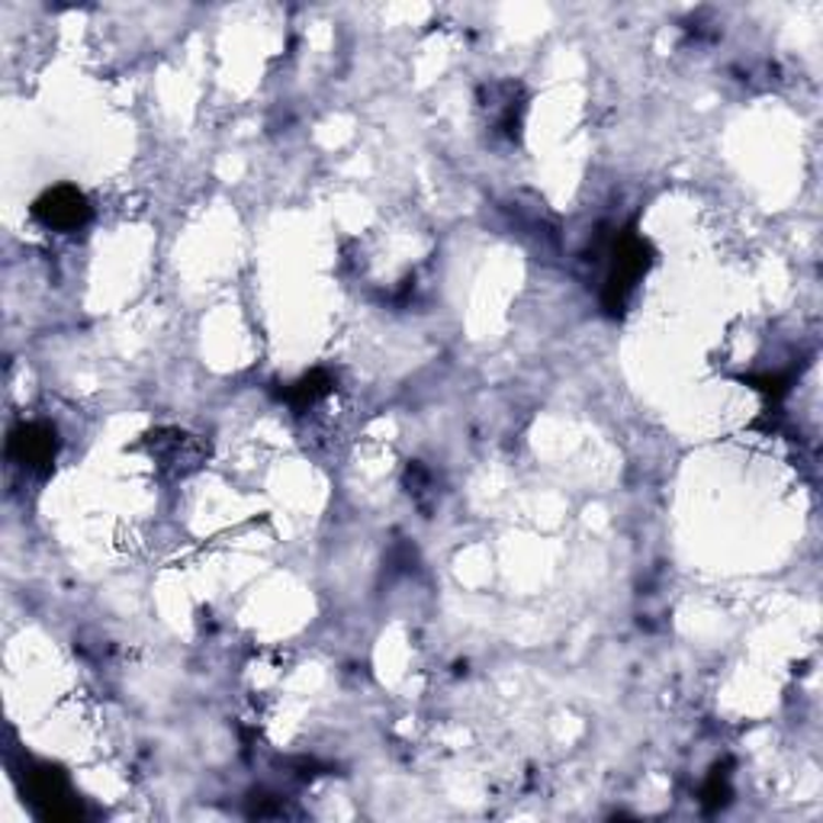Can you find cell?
I'll return each mask as SVG.
<instances>
[{
  "label": "cell",
  "instance_id": "cell-1",
  "mask_svg": "<svg viewBox=\"0 0 823 823\" xmlns=\"http://www.w3.org/2000/svg\"><path fill=\"white\" fill-rule=\"evenodd\" d=\"M36 216L48 229H78L88 219V203L75 187H58V190H48L36 203Z\"/></svg>",
  "mask_w": 823,
  "mask_h": 823
},
{
  "label": "cell",
  "instance_id": "cell-2",
  "mask_svg": "<svg viewBox=\"0 0 823 823\" xmlns=\"http://www.w3.org/2000/svg\"><path fill=\"white\" fill-rule=\"evenodd\" d=\"M55 435L48 428H40V425H30L23 428L16 438H13V454H20L23 466H40V463H48L52 454H55Z\"/></svg>",
  "mask_w": 823,
  "mask_h": 823
}]
</instances>
